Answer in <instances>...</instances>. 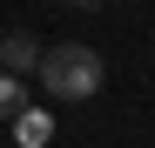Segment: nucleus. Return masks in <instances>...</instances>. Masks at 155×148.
Wrapping results in <instances>:
<instances>
[{
	"instance_id": "obj_2",
	"label": "nucleus",
	"mask_w": 155,
	"mask_h": 148,
	"mask_svg": "<svg viewBox=\"0 0 155 148\" xmlns=\"http://www.w3.org/2000/svg\"><path fill=\"white\" fill-rule=\"evenodd\" d=\"M41 54L47 47L27 34V27H14V34H0V74H20V81H27V74L41 67Z\"/></svg>"
},
{
	"instance_id": "obj_1",
	"label": "nucleus",
	"mask_w": 155,
	"mask_h": 148,
	"mask_svg": "<svg viewBox=\"0 0 155 148\" xmlns=\"http://www.w3.org/2000/svg\"><path fill=\"white\" fill-rule=\"evenodd\" d=\"M41 88L54 94V101H94L101 81H108V61H101V47L88 40H61V47H47L41 54Z\"/></svg>"
},
{
	"instance_id": "obj_5",
	"label": "nucleus",
	"mask_w": 155,
	"mask_h": 148,
	"mask_svg": "<svg viewBox=\"0 0 155 148\" xmlns=\"http://www.w3.org/2000/svg\"><path fill=\"white\" fill-rule=\"evenodd\" d=\"M61 7H81V14H88V7H101V0H61Z\"/></svg>"
},
{
	"instance_id": "obj_3",
	"label": "nucleus",
	"mask_w": 155,
	"mask_h": 148,
	"mask_svg": "<svg viewBox=\"0 0 155 148\" xmlns=\"http://www.w3.org/2000/svg\"><path fill=\"white\" fill-rule=\"evenodd\" d=\"M14 141H20V148H47V141H54V114L20 108V114H14Z\"/></svg>"
},
{
	"instance_id": "obj_4",
	"label": "nucleus",
	"mask_w": 155,
	"mask_h": 148,
	"mask_svg": "<svg viewBox=\"0 0 155 148\" xmlns=\"http://www.w3.org/2000/svg\"><path fill=\"white\" fill-rule=\"evenodd\" d=\"M27 108V88H20V74H0V121H14Z\"/></svg>"
}]
</instances>
